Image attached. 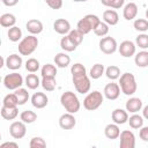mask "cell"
Instances as JSON below:
<instances>
[{
	"label": "cell",
	"instance_id": "cell-12",
	"mask_svg": "<svg viewBox=\"0 0 148 148\" xmlns=\"http://www.w3.org/2000/svg\"><path fill=\"white\" fill-rule=\"evenodd\" d=\"M120 95V87L118 83L116 82H110L104 87V96L110 99V101H114L119 97Z\"/></svg>",
	"mask_w": 148,
	"mask_h": 148
},
{
	"label": "cell",
	"instance_id": "cell-19",
	"mask_svg": "<svg viewBox=\"0 0 148 148\" xmlns=\"http://www.w3.org/2000/svg\"><path fill=\"white\" fill-rule=\"evenodd\" d=\"M25 28L31 34V35H38L43 31V23L39 21V20H36V18H31L25 24Z\"/></svg>",
	"mask_w": 148,
	"mask_h": 148
},
{
	"label": "cell",
	"instance_id": "cell-15",
	"mask_svg": "<svg viewBox=\"0 0 148 148\" xmlns=\"http://www.w3.org/2000/svg\"><path fill=\"white\" fill-rule=\"evenodd\" d=\"M47 102H49V98H47V96H46L44 92L37 91V92H35V94L32 95V97H31V104H32L35 108H37V109H43V108H45V106L47 105Z\"/></svg>",
	"mask_w": 148,
	"mask_h": 148
},
{
	"label": "cell",
	"instance_id": "cell-4",
	"mask_svg": "<svg viewBox=\"0 0 148 148\" xmlns=\"http://www.w3.org/2000/svg\"><path fill=\"white\" fill-rule=\"evenodd\" d=\"M38 46V39L34 35H29L24 37L20 43H18V52L22 56H30L32 52Z\"/></svg>",
	"mask_w": 148,
	"mask_h": 148
},
{
	"label": "cell",
	"instance_id": "cell-10",
	"mask_svg": "<svg viewBox=\"0 0 148 148\" xmlns=\"http://www.w3.org/2000/svg\"><path fill=\"white\" fill-rule=\"evenodd\" d=\"M9 133L14 139H22L27 133V127L23 121H14L9 126Z\"/></svg>",
	"mask_w": 148,
	"mask_h": 148
},
{
	"label": "cell",
	"instance_id": "cell-5",
	"mask_svg": "<svg viewBox=\"0 0 148 148\" xmlns=\"http://www.w3.org/2000/svg\"><path fill=\"white\" fill-rule=\"evenodd\" d=\"M103 103V95L101 91L95 90L92 92H89L86 98L83 99V106L88 111H94L97 110Z\"/></svg>",
	"mask_w": 148,
	"mask_h": 148
},
{
	"label": "cell",
	"instance_id": "cell-44",
	"mask_svg": "<svg viewBox=\"0 0 148 148\" xmlns=\"http://www.w3.org/2000/svg\"><path fill=\"white\" fill-rule=\"evenodd\" d=\"M124 2H125L124 0H102V5L111 7V8H114V9L120 8L124 5Z\"/></svg>",
	"mask_w": 148,
	"mask_h": 148
},
{
	"label": "cell",
	"instance_id": "cell-30",
	"mask_svg": "<svg viewBox=\"0 0 148 148\" xmlns=\"http://www.w3.org/2000/svg\"><path fill=\"white\" fill-rule=\"evenodd\" d=\"M24 82H25V84H27V87L29 89H36L40 84L39 77L36 74H28L25 80H24Z\"/></svg>",
	"mask_w": 148,
	"mask_h": 148
},
{
	"label": "cell",
	"instance_id": "cell-48",
	"mask_svg": "<svg viewBox=\"0 0 148 148\" xmlns=\"http://www.w3.org/2000/svg\"><path fill=\"white\" fill-rule=\"evenodd\" d=\"M0 148H18V146L14 141H7V142H3L0 146Z\"/></svg>",
	"mask_w": 148,
	"mask_h": 148
},
{
	"label": "cell",
	"instance_id": "cell-27",
	"mask_svg": "<svg viewBox=\"0 0 148 148\" xmlns=\"http://www.w3.org/2000/svg\"><path fill=\"white\" fill-rule=\"evenodd\" d=\"M18 101L15 94H8L2 99V106L5 108H17Z\"/></svg>",
	"mask_w": 148,
	"mask_h": 148
},
{
	"label": "cell",
	"instance_id": "cell-36",
	"mask_svg": "<svg viewBox=\"0 0 148 148\" xmlns=\"http://www.w3.org/2000/svg\"><path fill=\"white\" fill-rule=\"evenodd\" d=\"M42 87L46 90V91H53L56 89V77H43L40 81Z\"/></svg>",
	"mask_w": 148,
	"mask_h": 148
},
{
	"label": "cell",
	"instance_id": "cell-34",
	"mask_svg": "<svg viewBox=\"0 0 148 148\" xmlns=\"http://www.w3.org/2000/svg\"><path fill=\"white\" fill-rule=\"evenodd\" d=\"M20 118L24 124H31L37 119V114L31 110H25L20 114Z\"/></svg>",
	"mask_w": 148,
	"mask_h": 148
},
{
	"label": "cell",
	"instance_id": "cell-8",
	"mask_svg": "<svg viewBox=\"0 0 148 148\" xmlns=\"http://www.w3.org/2000/svg\"><path fill=\"white\" fill-rule=\"evenodd\" d=\"M118 45H117V40L113 37H103L99 40V50L105 53V54H112L116 52Z\"/></svg>",
	"mask_w": 148,
	"mask_h": 148
},
{
	"label": "cell",
	"instance_id": "cell-24",
	"mask_svg": "<svg viewBox=\"0 0 148 148\" xmlns=\"http://www.w3.org/2000/svg\"><path fill=\"white\" fill-rule=\"evenodd\" d=\"M69 62H71V58H69V56L66 54L65 52H59V53H57L56 57H54V64H56L58 67H60V68L67 67V66L69 65Z\"/></svg>",
	"mask_w": 148,
	"mask_h": 148
},
{
	"label": "cell",
	"instance_id": "cell-51",
	"mask_svg": "<svg viewBox=\"0 0 148 148\" xmlns=\"http://www.w3.org/2000/svg\"><path fill=\"white\" fill-rule=\"evenodd\" d=\"M146 17L148 18V8H147V10H146Z\"/></svg>",
	"mask_w": 148,
	"mask_h": 148
},
{
	"label": "cell",
	"instance_id": "cell-35",
	"mask_svg": "<svg viewBox=\"0 0 148 148\" xmlns=\"http://www.w3.org/2000/svg\"><path fill=\"white\" fill-rule=\"evenodd\" d=\"M7 36H8V39L10 42H18L22 37V31L18 27H13L8 30Z\"/></svg>",
	"mask_w": 148,
	"mask_h": 148
},
{
	"label": "cell",
	"instance_id": "cell-25",
	"mask_svg": "<svg viewBox=\"0 0 148 148\" xmlns=\"http://www.w3.org/2000/svg\"><path fill=\"white\" fill-rule=\"evenodd\" d=\"M134 62L138 67H147L148 66V51H141L135 54Z\"/></svg>",
	"mask_w": 148,
	"mask_h": 148
},
{
	"label": "cell",
	"instance_id": "cell-50",
	"mask_svg": "<svg viewBox=\"0 0 148 148\" xmlns=\"http://www.w3.org/2000/svg\"><path fill=\"white\" fill-rule=\"evenodd\" d=\"M142 114H143V118L148 119V105H146L143 108V111H142Z\"/></svg>",
	"mask_w": 148,
	"mask_h": 148
},
{
	"label": "cell",
	"instance_id": "cell-11",
	"mask_svg": "<svg viewBox=\"0 0 148 148\" xmlns=\"http://www.w3.org/2000/svg\"><path fill=\"white\" fill-rule=\"evenodd\" d=\"M135 44L131 40H124L120 43L119 47H118V51L120 53V56H123L124 58H130L132 56L135 54Z\"/></svg>",
	"mask_w": 148,
	"mask_h": 148
},
{
	"label": "cell",
	"instance_id": "cell-7",
	"mask_svg": "<svg viewBox=\"0 0 148 148\" xmlns=\"http://www.w3.org/2000/svg\"><path fill=\"white\" fill-rule=\"evenodd\" d=\"M73 83L76 91L80 94H87L90 90V79L87 76V74L73 76Z\"/></svg>",
	"mask_w": 148,
	"mask_h": 148
},
{
	"label": "cell",
	"instance_id": "cell-52",
	"mask_svg": "<svg viewBox=\"0 0 148 148\" xmlns=\"http://www.w3.org/2000/svg\"><path fill=\"white\" fill-rule=\"evenodd\" d=\"M30 148H36V147H30Z\"/></svg>",
	"mask_w": 148,
	"mask_h": 148
},
{
	"label": "cell",
	"instance_id": "cell-23",
	"mask_svg": "<svg viewBox=\"0 0 148 148\" xmlns=\"http://www.w3.org/2000/svg\"><path fill=\"white\" fill-rule=\"evenodd\" d=\"M16 23V17L15 15L10 14V13H5L0 16V25L3 28H13L15 27Z\"/></svg>",
	"mask_w": 148,
	"mask_h": 148
},
{
	"label": "cell",
	"instance_id": "cell-26",
	"mask_svg": "<svg viewBox=\"0 0 148 148\" xmlns=\"http://www.w3.org/2000/svg\"><path fill=\"white\" fill-rule=\"evenodd\" d=\"M18 114V110L17 108H1V117L6 120H13L17 117Z\"/></svg>",
	"mask_w": 148,
	"mask_h": 148
},
{
	"label": "cell",
	"instance_id": "cell-43",
	"mask_svg": "<svg viewBox=\"0 0 148 148\" xmlns=\"http://www.w3.org/2000/svg\"><path fill=\"white\" fill-rule=\"evenodd\" d=\"M135 43L141 49H148V35L147 34H141L135 38Z\"/></svg>",
	"mask_w": 148,
	"mask_h": 148
},
{
	"label": "cell",
	"instance_id": "cell-29",
	"mask_svg": "<svg viewBox=\"0 0 148 148\" xmlns=\"http://www.w3.org/2000/svg\"><path fill=\"white\" fill-rule=\"evenodd\" d=\"M60 47H61L64 51H66V52H72V51H75V49H76L77 46L69 39L68 36H65V37H62V38L60 39Z\"/></svg>",
	"mask_w": 148,
	"mask_h": 148
},
{
	"label": "cell",
	"instance_id": "cell-39",
	"mask_svg": "<svg viewBox=\"0 0 148 148\" xmlns=\"http://www.w3.org/2000/svg\"><path fill=\"white\" fill-rule=\"evenodd\" d=\"M25 69L28 72H30L31 74L37 72L39 69V61L35 58H29L27 61H25Z\"/></svg>",
	"mask_w": 148,
	"mask_h": 148
},
{
	"label": "cell",
	"instance_id": "cell-17",
	"mask_svg": "<svg viewBox=\"0 0 148 148\" xmlns=\"http://www.w3.org/2000/svg\"><path fill=\"white\" fill-rule=\"evenodd\" d=\"M111 117H112L113 123L117 124V125H123L126 121H128V113H127V111H125L123 109H116V110H113Z\"/></svg>",
	"mask_w": 148,
	"mask_h": 148
},
{
	"label": "cell",
	"instance_id": "cell-46",
	"mask_svg": "<svg viewBox=\"0 0 148 148\" xmlns=\"http://www.w3.org/2000/svg\"><path fill=\"white\" fill-rule=\"evenodd\" d=\"M46 5L51 7L52 9H60L62 7V1L61 0H47Z\"/></svg>",
	"mask_w": 148,
	"mask_h": 148
},
{
	"label": "cell",
	"instance_id": "cell-38",
	"mask_svg": "<svg viewBox=\"0 0 148 148\" xmlns=\"http://www.w3.org/2000/svg\"><path fill=\"white\" fill-rule=\"evenodd\" d=\"M68 37H69V39H71L76 46H79V45L82 43V40H83V35H82L77 29L71 30V32L68 34Z\"/></svg>",
	"mask_w": 148,
	"mask_h": 148
},
{
	"label": "cell",
	"instance_id": "cell-16",
	"mask_svg": "<svg viewBox=\"0 0 148 148\" xmlns=\"http://www.w3.org/2000/svg\"><path fill=\"white\" fill-rule=\"evenodd\" d=\"M6 66H7L8 69H12V71L20 69L21 66H22V58H21V56L16 54V53H13V54L8 56L6 58Z\"/></svg>",
	"mask_w": 148,
	"mask_h": 148
},
{
	"label": "cell",
	"instance_id": "cell-33",
	"mask_svg": "<svg viewBox=\"0 0 148 148\" xmlns=\"http://www.w3.org/2000/svg\"><path fill=\"white\" fill-rule=\"evenodd\" d=\"M14 94H15L16 97H17L18 105L25 104V103L28 102V99H29V92H28V90L24 89V88H18V89H16Z\"/></svg>",
	"mask_w": 148,
	"mask_h": 148
},
{
	"label": "cell",
	"instance_id": "cell-1",
	"mask_svg": "<svg viewBox=\"0 0 148 148\" xmlns=\"http://www.w3.org/2000/svg\"><path fill=\"white\" fill-rule=\"evenodd\" d=\"M60 103L68 113H76L80 110V101L73 91H65L60 97Z\"/></svg>",
	"mask_w": 148,
	"mask_h": 148
},
{
	"label": "cell",
	"instance_id": "cell-18",
	"mask_svg": "<svg viewBox=\"0 0 148 148\" xmlns=\"http://www.w3.org/2000/svg\"><path fill=\"white\" fill-rule=\"evenodd\" d=\"M123 15L124 18L127 21H131L133 18H135V16L138 15V6L134 2H128L125 5L124 9H123Z\"/></svg>",
	"mask_w": 148,
	"mask_h": 148
},
{
	"label": "cell",
	"instance_id": "cell-21",
	"mask_svg": "<svg viewBox=\"0 0 148 148\" xmlns=\"http://www.w3.org/2000/svg\"><path fill=\"white\" fill-rule=\"evenodd\" d=\"M104 134L108 139L110 140H114V139H118L119 135H120V130L118 127L117 124H109L105 126L104 128Z\"/></svg>",
	"mask_w": 148,
	"mask_h": 148
},
{
	"label": "cell",
	"instance_id": "cell-6",
	"mask_svg": "<svg viewBox=\"0 0 148 148\" xmlns=\"http://www.w3.org/2000/svg\"><path fill=\"white\" fill-rule=\"evenodd\" d=\"M3 84L9 90H16L23 84V77L18 73H10L3 77Z\"/></svg>",
	"mask_w": 148,
	"mask_h": 148
},
{
	"label": "cell",
	"instance_id": "cell-40",
	"mask_svg": "<svg viewBox=\"0 0 148 148\" xmlns=\"http://www.w3.org/2000/svg\"><path fill=\"white\" fill-rule=\"evenodd\" d=\"M134 25V29L138 30V31H141V32H145L148 30V20L146 18H136L133 23Z\"/></svg>",
	"mask_w": 148,
	"mask_h": 148
},
{
	"label": "cell",
	"instance_id": "cell-37",
	"mask_svg": "<svg viewBox=\"0 0 148 148\" xmlns=\"http://www.w3.org/2000/svg\"><path fill=\"white\" fill-rule=\"evenodd\" d=\"M128 124L132 128H141L143 125V118L139 114H133L128 118Z\"/></svg>",
	"mask_w": 148,
	"mask_h": 148
},
{
	"label": "cell",
	"instance_id": "cell-28",
	"mask_svg": "<svg viewBox=\"0 0 148 148\" xmlns=\"http://www.w3.org/2000/svg\"><path fill=\"white\" fill-rule=\"evenodd\" d=\"M42 77H56L57 75V68L52 64H46L42 67Z\"/></svg>",
	"mask_w": 148,
	"mask_h": 148
},
{
	"label": "cell",
	"instance_id": "cell-9",
	"mask_svg": "<svg viewBox=\"0 0 148 148\" xmlns=\"http://www.w3.org/2000/svg\"><path fill=\"white\" fill-rule=\"evenodd\" d=\"M119 138H120V143H119L120 148H135V135L133 134V132L125 130L120 133Z\"/></svg>",
	"mask_w": 148,
	"mask_h": 148
},
{
	"label": "cell",
	"instance_id": "cell-47",
	"mask_svg": "<svg viewBox=\"0 0 148 148\" xmlns=\"http://www.w3.org/2000/svg\"><path fill=\"white\" fill-rule=\"evenodd\" d=\"M140 138L143 140V141H148V126H145V127H141L140 130Z\"/></svg>",
	"mask_w": 148,
	"mask_h": 148
},
{
	"label": "cell",
	"instance_id": "cell-14",
	"mask_svg": "<svg viewBox=\"0 0 148 148\" xmlns=\"http://www.w3.org/2000/svg\"><path fill=\"white\" fill-rule=\"evenodd\" d=\"M53 29L59 35H66L71 32V23L65 18H58L53 23Z\"/></svg>",
	"mask_w": 148,
	"mask_h": 148
},
{
	"label": "cell",
	"instance_id": "cell-42",
	"mask_svg": "<svg viewBox=\"0 0 148 148\" xmlns=\"http://www.w3.org/2000/svg\"><path fill=\"white\" fill-rule=\"evenodd\" d=\"M94 32H95V35H97L99 37H103V36L108 35V32H109V25L105 22H102L101 21V23L96 27V29L94 30Z\"/></svg>",
	"mask_w": 148,
	"mask_h": 148
},
{
	"label": "cell",
	"instance_id": "cell-32",
	"mask_svg": "<svg viewBox=\"0 0 148 148\" xmlns=\"http://www.w3.org/2000/svg\"><path fill=\"white\" fill-rule=\"evenodd\" d=\"M104 71H105L104 65H102V64H95L91 67V69H90V77L94 79V80H97V79H99L104 74Z\"/></svg>",
	"mask_w": 148,
	"mask_h": 148
},
{
	"label": "cell",
	"instance_id": "cell-3",
	"mask_svg": "<svg viewBox=\"0 0 148 148\" xmlns=\"http://www.w3.org/2000/svg\"><path fill=\"white\" fill-rule=\"evenodd\" d=\"M119 87H120L121 91L125 95H127V96L133 95L136 91V89H138L134 75L132 73H124V74H121V76L119 77Z\"/></svg>",
	"mask_w": 148,
	"mask_h": 148
},
{
	"label": "cell",
	"instance_id": "cell-20",
	"mask_svg": "<svg viewBox=\"0 0 148 148\" xmlns=\"http://www.w3.org/2000/svg\"><path fill=\"white\" fill-rule=\"evenodd\" d=\"M103 20L108 25H116L119 21V15L114 9H106L103 13Z\"/></svg>",
	"mask_w": 148,
	"mask_h": 148
},
{
	"label": "cell",
	"instance_id": "cell-45",
	"mask_svg": "<svg viewBox=\"0 0 148 148\" xmlns=\"http://www.w3.org/2000/svg\"><path fill=\"white\" fill-rule=\"evenodd\" d=\"M30 147H36V148H46V142L43 138L40 136H35L30 140Z\"/></svg>",
	"mask_w": 148,
	"mask_h": 148
},
{
	"label": "cell",
	"instance_id": "cell-49",
	"mask_svg": "<svg viewBox=\"0 0 148 148\" xmlns=\"http://www.w3.org/2000/svg\"><path fill=\"white\" fill-rule=\"evenodd\" d=\"M3 5L6 6H15L17 3V0H12V1H8V0H2Z\"/></svg>",
	"mask_w": 148,
	"mask_h": 148
},
{
	"label": "cell",
	"instance_id": "cell-41",
	"mask_svg": "<svg viewBox=\"0 0 148 148\" xmlns=\"http://www.w3.org/2000/svg\"><path fill=\"white\" fill-rule=\"evenodd\" d=\"M71 73L73 76H77V75H84L86 74V67L80 64V62H76L74 65H72L71 67Z\"/></svg>",
	"mask_w": 148,
	"mask_h": 148
},
{
	"label": "cell",
	"instance_id": "cell-13",
	"mask_svg": "<svg viewBox=\"0 0 148 148\" xmlns=\"http://www.w3.org/2000/svg\"><path fill=\"white\" fill-rule=\"evenodd\" d=\"M59 125L62 130H72L76 125V119L72 113H64L59 118Z\"/></svg>",
	"mask_w": 148,
	"mask_h": 148
},
{
	"label": "cell",
	"instance_id": "cell-31",
	"mask_svg": "<svg viewBox=\"0 0 148 148\" xmlns=\"http://www.w3.org/2000/svg\"><path fill=\"white\" fill-rule=\"evenodd\" d=\"M105 75L108 79L110 80H117L120 77V69L118 66H114V65H111L109 66L106 69H105Z\"/></svg>",
	"mask_w": 148,
	"mask_h": 148
},
{
	"label": "cell",
	"instance_id": "cell-22",
	"mask_svg": "<svg viewBox=\"0 0 148 148\" xmlns=\"http://www.w3.org/2000/svg\"><path fill=\"white\" fill-rule=\"evenodd\" d=\"M142 108V101L138 97H132L126 102V111H130L132 113H136Z\"/></svg>",
	"mask_w": 148,
	"mask_h": 148
},
{
	"label": "cell",
	"instance_id": "cell-2",
	"mask_svg": "<svg viewBox=\"0 0 148 148\" xmlns=\"http://www.w3.org/2000/svg\"><path fill=\"white\" fill-rule=\"evenodd\" d=\"M101 23V20L97 15H94V14H88L86 15L83 18H81L79 22H77V30L84 36L87 34H89L91 30H95L96 27Z\"/></svg>",
	"mask_w": 148,
	"mask_h": 148
}]
</instances>
